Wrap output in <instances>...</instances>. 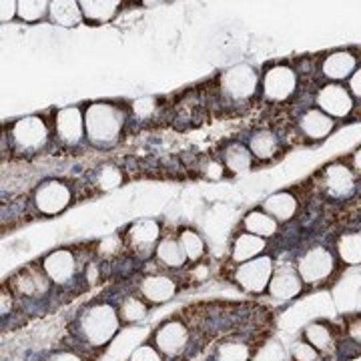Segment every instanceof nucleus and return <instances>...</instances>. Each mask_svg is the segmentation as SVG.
Wrapping results in <instances>:
<instances>
[{"mask_svg":"<svg viewBox=\"0 0 361 361\" xmlns=\"http://www.w3.org/2000/svg\"><path fill=\"white\" fill-rule=\"evenodd\" d=\"M125 123V113L113 103H92L85 111V133L90 142L109 147L118 139Z\"/></svg>","mask_w":361,"mask_h":361,"instance_id":"f257e3e1","label":"nucleus"},{"mask_svg":"<svg viewBox=\"0 0 361 361\" xmlns=\"http://www.w3.org/2000/svg\"><path fill=\"white\" fill-rule=\"evenodd\" d=\"M118 323H121L118 311L106 303H99V305L89 307V311L82 315L80 329L92 348H101L115 337L118 331Z\"/></svg>","mask_w":361,"mask_h":361,"instance_id":"f03ea898","label":"nucleus"},{"mask_svg":"<svg viewBox=\"0 0 361 361\" xmlns=\"http://www.w3.org/2000/svg\"><path fill=\"white\" fill-rule=\"evenodd\" d=\"M219 92L229 103H247L257 94L261 87V77L253 71V66L237 65L225 71L219 78Z\"/></svg>","mask_w":361,"mask_h":361,"instance_id":"7ed1b4c3","label":"nucleus"},{"mask_svg":"<svg viewBox=\"0 0 361 361\" xmlns=\"http://www.w3.org/2000/svg\"><path fill=\"white\" fill-rule=\"evenodd\" d=\"M317 189L331 201H345L357 189V175L348 161H334L317 175Z\"/></svg>","mask_w":361,"mask_h":361,"instance_id":"20e7f679","label":"nucleus"},{"mask_svg":"<svg viewBox=\"0 0 361 361\" xmlns=\"http://www.w3.org/2000/svg\"><path fill=\"white\" fill-rule=\"evenodd\" d=\"M299 89V73L289 65L269 66L261 77V94L267 103L283 104L295 97Z\"/></svg>","mask_w":361,"mask_h":361,"instance_id":"39448f33","label":"nucleus"},{"mask_svg":"<svg viewBox=\"0 0 361 361\" xmlns=\"http://www.w3.org/2000/svg\"><path fill=\"white\" fill-rule=\"evenodd\" d=\"M295 267L305 285H317L327 281L337 267V255L323 245L305 249L295 261Z\"/></svg>","mask_w":361,"mask_h":361,"instance_id":"423d86ee","label":"nucleus"},{"mask_svg":"<svg viewBox=\"0 0 361 361\" xmlns=\"http://www.w3.org/2000/svg\"><path fill=\"white\" fill-rule=\"evenodd\" d=\"M355 103L357 101L349 92L348 85H341V82H323L315 89V94H313V104L325 115L331 116L334 121H343L353 115L357 109Z\"/></svg>","mask_w":361,"mask_h":361,"instance_id":"0eeeda50","label":"nucleus"},{"mask_svg":"<svg viewBox=\"0 0 361 361\" xmlns=\"http://www.w3.org/2000/svg\"><path fill=\"white\" fill-rule=\"evenodd\" d=\"M273 269H275L273 259L269 255H261V257L237 265L233 279L247 293H263L269 287Z\"/></svg>","mask_w":361,"mask_h":361,"instance_id":"6e6552de","label":"nucleus"},{"mask_svg":"<svg viewBox=\"0 0 361 361\" xmlns=\"http://www.w3.org/2000/svg\"><path fill=\"white\" fill-rule=\"evenodd\" d=\"M11 139L16 151L37 153L49 141V127L42 116H25L11 127Z\"/></svg>","mask_w":361,"mask_h":361,"instance_id":"1a4fd4ad","label":"nucleus"},{"mask_svg":"<svg viewBox=\"0 0 361 361\" xmlns=\"http://www.w3.org/2000/svg\"><path fill=\"white\" fill-rule=\"evenodd\" d=\"M295 129L301 141L317 145V142H323L334 135V130L337 129V121H334L329 115H325L323 111H319L313 104L297 116Z\"/></svg>","mask_w":361,"mask_h":361,"instance_id":"9d476101","label":"nucleus"},{"mask_svg":"<svg viewBox=\"0 0 361 361\" xmlns=\"http://www.w3.org/2000/svg\"><path fill=\"white\" fill-rule=\"evenodd\" d=\"M360 66V56L348 49H337V51L327 52L319 63V71L325 82H341L345 85L351 75Z\"/></svg>","mask_w":361,"mask_h":361,"instance_id":"9b49d317","label":"nucleus"},{"mask_svg":"<svg viewBox=\"0 0 361 361\" xmlns=\"http://www.w3.org/2000/svg\"><path fill=\"white\" fill-rule=\"evenodd\" d=\"M161 241V227L153 219L135 221L125 233V243L137 257H149Z\"/></svg>","mask_w":361,"mask_h":361,"instance_id":"f8f14e48","label":"nucleus"},{"mask_svg":"<svg viewBox=\"0 0 361 361\" xmlns=\"http://www.w3.org/2000/svg\"><path fill=\"white\" fill-rule=\"evenodd\" d=\"M35 205L42 215H59L71 205V189L63 180H47L35 193Z\"/></svg>","mask_w":361,"mask_h":361,"instance_id":"ddd939ff","label":"nucleus"},{"mask_svg":"<svg viewBox=\"0 0 361 361\" xmlns=\"http://www.w3.org/2000/svg\"><path fill=\"white\" fill-rule=\"evenodd\" d=\"M54 135L63 145H78L85 133V113L78 106H65L54 116Z\"/></svg>","mask_w":361,"mask_h":361,"instance_id":"4468645a","label":"nucleus"},{"mask_svg":"<svg viewBox=\"0 0 361 361\" xmlns=\"http://www.w3.org/2000/svg\"><path fill=\"white\" fill-rule=\"evenodd\" d=\"M303 285L305 283L297 271L295 263H279L273 269V277H271L267 291H269L271 297L287 301V299H293V297L299 295Z\"/></svg>","mask_w":361,"mask_h":361,"instance_id":"2eb2a0df","label":"nucleus"},{"mask_svg":"<svg viewBox=\"0 0 361 361\" xmlns=\"http://www.w3.org/2000/svg\"><path fill=\"white\" fill-rule=\"evenodd\" d=\"M189 343V329L187 325L179 319H169L165 322L155 334V348L169 357L179 355L183 349Z\"/></svg>","mask_w":361,"mask_h":361,"instance_id":"dca6fc26","label":"nucleus"},{"mask_svg":"<svg viewBox=\"0 0 361 361\" xmlns=\"http://www.w3.org/2000/svg\"><path fill=\"white\" fill-rule=\"evenodd\" d=\"M11 289L14 293L23 297H39L44 295L49 291L51 285V277L47 275L44 267L39 265H28L25 269H20L13 279L8 281Z\"/></svg>","mask_w":361,"mask_h":361,"instance_id":"f3484780","label":"nucleus"},{"mask_svg":"<svg viewBox=\"0 0 361 361\" xmlns=\"http://www.w3.org/2000/svg\"><path fill=\"white\" fill-rule=\"evenodd\" d=\"M42 267L47 271V275L51 277L52 283H68L77 273V257L68 249H56L44 257Z\"/></svg>","mask_w":361,"mask_h":361,"instance_id":"a211bd4d","label":"nucleus"},{"mask_svg":"<svg viewBox=\"0 0 361 361\" xmlns=\"http://www.w3.org/2000/svg\"><path fill=\"white\" fill-rule=\"evenodd\" d=\"M261 209L265 213H269L273 219L277 221L279 225L289 223L297 217L299 211V197L293 191H277V193L269 195Z\"/></svg>","mask_w":361,"mask_h":361,"instance_id":"6ab92c4d","label":"nucleus"},{"mask_svg":"<svg viewBox=\"0 0 361 361\" xmlns=\"http://www.w3.org/2000/svg\"><path fill=\"white\" fill-rule=\"evenodd\" d=\"M249 151L253 159L257 161H275L277 157L281 155L283 151V145H281V137L271 129H259L255 130L251 137H249V142H247Z\"/></svg>","mask_w":361,"mask_h":361,"instance_id":"aec40b11","label":"nucleus"},{"mask_svg":"<svg viewBox=\"0 0 361 361\" xmlns=\"http://www.w3.org/2000/svg\"><path fill=\"white\" fill-rule=\"evenodd\" d=\"M139 291H141L142 299H147L149 303L159 305V303H165L169 299H173L177 293V283L163 273H153V275H147L139 285Z\"/></svg>","mask_w":361,"mask_h":361,"instance_id":"412c9836","label":"nucleus"},{"mask_svg":"<svg viewBox=\"0 0 361 361\" xmlns=\"http://www.w3.org/2000/svg\"><path fill=\"white\" fill-rule=\"evenodd\" d=\"M82 20L89 25H104L111 23L121 11V2L118 0H82L78 2Z\"/></svg>","mask_w":361,"mask_h":361,"instance_id":"4be33fe9","label":"nucleus"},{"mask_svg":"<svg viewBox=\"0 0 361 361\" xmlns=\"http://www.w3.org/2000/svg\"><path fill=\"white\" fill-rule=\"evenodd\" d=\"M265 249H267V241H265V239H261V237H255V235H251V233L243 231L239 233V235L235 237V241H233L231 259L237 265H241V263H247V261H251V259L261 257Z\"/></svg>","mask_w":361,"mask_h":361,"instance_id":"5701e85b","label":"nucleus"},{"mask_svg":"<svg viewBox=\"0 0 361 361\" xmlns=\"http://www.w3.org/2000/svg\"><path fill=\"white\" fill-rule=\"evenodd\" d=\"M243 231L267 241L279 233V223L273 219L269 213H265L263 209H253L243 217Z\"/></svg>","mask_w":361,"mask_h":361,"instance_id":"b1692460","label":"nucleus"},{"mask_svg":"<svg viewBox=\"0 0 361 361\" xmlns=\"http://www.w3.org/2000/svg\"><path fill=\"white\" fill-rule=\"evenodd\" d=\"M155 257L167 269H179L189 261L185 251H183V247H180L179 237H173V235L161 237V241H159V245L155 249Z\"/></svg>","mask_w":361,"mask_h":361,"instance_id":"393cba45","label":"nucleus"},{"mask_svg":"<svg viewBox=\"0 0 361 361\" xmlns=\"http://www.w3.org/2000/svg\"><path fill=\"white\" fill-rule=\"evenodd\" d=\"M223 165L227 171H231L233 175H243L253 167V155L243 142H229L223 149Z\"/></svg>","mask_w":361,"mask_h":361,"instance_id":"a878e982","label":"nucleus"},{"mask_svg":"<svg viewBox=\"0 0 361 361\" xmlns=\"http://www.w3.org/2000/svg\"><path fill=\"white\" fill-rule=\"evenodd\" d=\"M303 337L311 348L319 351V355H325L336 349V334L327 323H310L303 331Z\"/></svg>","mask_w":361,"mask_h":361,"instance_id":"bb28decb","label":"nucleus"},{"mask_svg":"<svg viewBox=\"0 0 361 361\" xmlns=\"http://www.w3.org/2000/svg\"><path fill=\"white\" fill-rule=\"evenodd\" d=\"M336 255L345 265H361V231L341 233L337 237Z\"/></svg>","mask_w":361,"mask_h":361,"instance_id":"cd10ccee","label":"nucleus"},{"mask_svg":"<svg viewBox=\"0 0 361 361\" xmlns=\"http://www.w3.org/2000/svg\"><path fill=\"white\" fill-rule=\"evenodd\" d=\"M51 20L59 26H75L82 20V13L78 2H51Z\"/></svg>","mask_w":361,"mask_h":361,"instance_id":"c85d7f7f","label":"nucleus"},{"mask_svg":"<svg viewBox=\"0 0 361 361\" xmlns=\"http://www.w3.org/2000/svg\"><path fill=\"white\" fill-rule=\"evenodd\" d=\"M177 237H179L180 247H183V251H185V255H187L189 261H199V259H203L207 247L205 241H203V237H201L199 233L193 231V229H180Z\"/></svg>","mask_w":361,"mask_h":361,"instance_id":"c756f323","label":"nucleus"},{"mask_svg":"<svg viewBox=\"0 0 361 361\" xmlns=\"http://www.w3.org/2000/svg\"><path fill=\"white\" fill-rule=\"evenodd\" d=\"M51 13V2L44 0H23L18 2V18L23 23H39L40 18H44L47 14Z\"/></svg>","mask_w":361,"mask_h":361,"instance_id":"7c9ffc66","label":"nucleus"},{"mask_svg":"<svg viewBox=\"0 0 361 361\" xmlns=\"http://www.w3.org/2000/svg\"><path fill=\"white\" fill-rule=\"evenodd\" d=\"M118 317L125 323L141 322L147 317V303L142 301V297H125L118 307Z\"/></svg>","mask_w":361,"mask_h":361,"instance_id":"2f4dec72","label":"nucleus"},{"mask_svg":"<svg viewBox=\"0 0 361 361\" xmlns=\"http://www.w3.org/2000/svg\"><path fill=\"white\" fill-rule=\"evenodd\" d=\"M251 349L245 341H225L217 349V361H249Z\"/></svg>","mask_w":361,"mask_h":361,"instance_id":"473e14b6","label":"nucleus"},{"mask_svg":"<svg viewBox=\"0 0 361 361\" xmlns=\"http://www.w3.org/2000/svg\"><path fill=\"white\" fill-rule=\"evenodd\" d=\"M123 183V173L121 169L115 165H104L97 171L94 175V185L101 189V191H113L118 185Z\"/></svg>","mask_w":361,"mask_h":361,"instance_id":"72a5a7b5","label":"nucleus"},{"mask_svg":"<svg viewBox=\"0 0 361 361\" xmlns=\"http://www.w3.org/2000/svg\"><path fill=\"white\" fill-rule=\"evenodd\" d=\"M159 101H157L155 97H141V99H137V101H133V113L137 118H141V121H147V118H151V116L155 115V111L159 109Z\"/></svg>","mask_w":361,"mask_h":361,"instance_id":"f704fd0d","label":"nucleus"},{"mask_svg":"<svg viewBox=\"0 0 361 361\" xmlns=\"http://www.w3.org/2000/svg\"><path fill=\"white\" fill-rule=\"evenodd\" d=\"M121 251H123V239H121V235L104 237L103 241L99 243V253L103 257H115Z\"/></svg>","mask_w":361,"mask_h":361,"instance_id":"c9c22d12","label":"nucleus"},{"mask_svg":"<svg viewBox=\"0 0 361 361\" xmlns=\"http://www.w3.org/2000/svg\"><path fill=\"white\" fill-rule=\"evenodd\" d=\"M201 173H203V177L209 180H219L223 179V175H225V165L217 161V159H205V163L201 165Z\"/></svg>","mask_w":361,"mask_h":361,"instance_id":"e433bc0d","label":"nucleus"},{"mask_svg":"<svg viewBox=\"0 0 361 361\" xmlns=\"http://www.w3.org/2000/svg\"><path fill=\"white\" fill-rule=\"evenodd\" d=\"M293 360L295 361H317L319 351L313 349L307 341H299L293 345Z\"/></svg>","mask_w":361,"mask_h":361,"instance_id":"4c0bfd02","label":"nucleus"},{"mask_svg":"<svg viewBox=\"0 0 361 361\" xmlns=\"http://www.w3.org/2000/svg\"><path fill=\"white\" fill-rule=\"evenodd\" d=\"M130 361H163L155 345H141L130 353Z\"/></svg>","mask_w":361,"mask_h":361,"instance_id":"58836bf2","label":"nucleus"},{"mask_svg":"<svg viewBox=\"0 0 361 361\" xmlns=\"http://www.w3.org/2000/svg\"><path fill=\"white\" fill-rule=\"evenodd\" d=\"M13 18H18V2H14V0H2L0 2V23L6 25Z\"/></svg>","mask_w":361,"mask_h":361,"instance_id":"ea45409f","label":"nucleus"},{"mask_svg":"<svg viewBox=\"0 0 361 361\" xmlns=\"http://www.w3.org/2000/svg\"><path fill=\"white\" fill-rule=\"evenodd\" d=\"M345 334L355 345H361V315L349 317L348 325H345Z\"/></svg>","mask_w":361,"mask_h":361,"instance_id":"a19ab883","label":"nucleus"},{"mask_svg":"<svg viewBox=\"0 0 361 361\" xmlns=\"http://www.w3.org/2000/svg\"><path fill=\"white\" fill-rule=\"evenodd\" d=\"M345 85H348L349 92L353 94V99H355V101H361V63L360 66H357V71L351 75V78H349Z\"/></svg>","mask_w":361,"mask_h":361,"instance_id":"79ce46f5","label":"nucleus"},{"mask_svg":"<svg viewBox=\"0 0 361 361\" xmlns=\"http://www.w3.org/2000/svg\"><path fill=\"white\" fill-rule=\"evenodd\" d=\"M348 165L353 169V173L357 175V179H361V147H357V149L351 153V157L348 159Z\"/></svg>","mask_w":361,"mask_h":361,"instance_id":"37998d69","label":"nucleus"},{"mask_svg":"<svg viewBox=\"0 0 361 361\" xmlns=\"http://www.w3.org/2000/svg\"><path fill=\"white\" fill-rule=\"evenodd\" d=\"M11 307H13V293L11 291L6 293V285H4V289H2V315H6Z\"/></svg>","mask_w":361,"mask_h":361,"instance_id":"c03bdc74","label":"nucleus"},{"mask_svg":"<svg viewBox=\"0 0 361 361\" xmlns=\"http://www.w3.org/2000/svg\"><path fill=\"white\" fill-rule=\"evenodd\" d=\"M49 361H82L80 357H77L75 353H68V351H63V353H54Z\"/></svg>","mask_w":361,"mask_h":361,"instance_id":"a18cd8bd","label":"nucleus"},{"mask_svg":"<svg viewBox=\"0 0 361 361\" xmlns=\"http://www.w3.org/2000/svg\"><path fill=\"white\" fill-rule=\"evenodd\" d=\"M355 113H357V115L361 116V104H360V106H357V109H355Z\"/></svg>","mask_w":361,"mask_h":361,"instance_id":"49530a36","label":"nucleus"}]
</instances>
